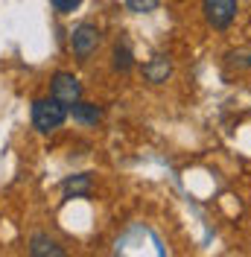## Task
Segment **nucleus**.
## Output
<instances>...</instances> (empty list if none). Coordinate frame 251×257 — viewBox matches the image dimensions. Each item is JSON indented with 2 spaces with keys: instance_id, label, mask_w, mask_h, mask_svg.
I'll return each mask as SVG.
<instances>
[{
  "instance_id": "obj_11",
  "label": "nucleus",
  "mask_w": 251,
  "mask_h": 257,
  "mask_svg": "<svg viewBox=\"0 0 251 257\" xmlns=\"http://www.w3.org/2000/svg\"><path fill=\"white\" fill-rule=\"evenodd\" d=\"M161 6V0H126V9L135 12V15H149Z\"/></svg>"
},
{
  "instance_id": "obj_6",
  "label": "nucleus",
  "mask_w": 251,
  "mask_h": 257,
  "mask_svg": "<svg viewBox=\"0 0 251 257\" xmlns=\"http://www.w3.org/2000/svg\"><path fill=\"white\" fill-rule=\"evenodd\" d=\"M170 73H173V62H170V56H152L149 62L143 64V79L152 82V85L167 82L170 79Z\"/></svg>"
},
{
  "instance_id": "obj_2",
  "label": "nucleus",
  "mask_w": 251,
  "mask_h": 257,
  "mask_svg": "<svg viewBox=\"0 0 251 257\" xmlns=\"http://www.w3.org/2000/svg\"><path fill=\"white\" fill-rule=\"evenodd\" d=\"M99 41H102V32L96 30L94 24H88V21L76 24L73 32H70V50H73V56H76L79 62H88L96 53Z\"/></svg>"
},
{
  "instance_id": "obj_12",
  "label": "nucleus",
  "mask_w": 251,
  "mask_h": 257,
  "mask_svg": "<svg viewBox=\"0 0 251 257\" xmlns=\"http://www.w3.org/2000/svg\"><path fill=\"white\" fill-rule=\"evenodd\" d=\"M50 3H53V9H56V12L67 15V12H73V9H76L82 0H50Z\"/></svg>"
},
{
  "instance_id": "obj_5",
  "label": "nucleus",
  "mask_w": 251,
  "mask_h": 257,
  "mask_svg": "<svg viewBox=\"0 0 251 257\" xmlns=\"http://www.w3.org/2000/svg\"><path fill=\"white\" fill-rule=\"evenodd\" d=\"M67 114L82 123V126H96L99 120H102V108L96 105V102H85V99H76V102H70L67 105Z\"/></svg>"
},
{
  "instance_id": "obj_7",
  "label": "nucleus",
  "mask_w": 251,
  "mask_h": 257,
  "mask_svg": "<svg viewBox=\"0 0 251 257\" xmlns=\"http://www.w3.org/2000/svg\"><path fill=\"white\" fill-rule=\"evenodd\" d=\"M94 187V181H91V173H76V176H67L62 181V193L64 199H85L88 193Z\"/></svg>"
},
{
  "instance_id": "obj_3",
  "label": "nucleus",
  "mask_w": 251,
  "mask_h": 257,
  "mask_svg": "<svg viewBox=\"0 0 251 257\" xmlns=\"http://www.w3.org/2000/svg\"><path fill=\"white\" fill-rule=\"evenodd\" d=\"M204 18L213 30H228L236 18V0H204Z\"/></svg>"
},
{
  "instance_id": "obj_9",
  "label": "nucleus",
  "mask_w": 251,
  "mask_h": 257,
  "mask_svg": "<svg viewBox=\"0 0 251 257\" xmlns=\"http://www.w3.org/2000/svg\"><path fill=\"white\" fill-rule=\"evenodd\" d=\"M135 67V53L129 47V41L120 38L117 41V47H114V70H120V73H129Z\"/></svg>"
},
{
  "instance_id": "obj_8",
  "label": "nucleus",
  "mask_w": 251,
  "mask_h": 257,
  "mask_svg": "<svg viewBox=\"0 0 251 257\" xmlns=\"http://www.w3.org/2000/svg\"><path fill=\"white\" fill-rule=\"evenodd\" d=\"M30 254L32 257H64V248L47 234H32Z\"/></svg>"
},
{
  "instance_id": "obj_1",
  "label": "nucleus",
  "mask_w": 251,
  "mask_h": 257,
  "mask_svg": "<svg viewBox=\"0 0 251 257\" xmlns=\"http://www.w3.org/2000/svg\"><path fill=\"white\" fill-rule=\"evenodd\" d=\"M67 120V105L53 99V96H44V99H35L32 102V126L38 128L41 135H50L62 126Z\"/></svg>"
},
{
  "instance_id": "obj_10",
  "label": "nucleus",
  "mask_w": 251,
  "mask_h": 257,
  "mask_svg": "<svg viewBox=\"0 0 251 257\" xmlns=\"http://www.w3.org/2000/svg\"><path fill=\"white\" fill-rule=\"evenodd\" d=\"M225 64H228V70H248L251 67V50H239V53H228V56H225Z\"/></svg>"
},
{
  "instance_id": "obj_4",
  "label": "nucleus",
  "mask_w": 251,
  "mask_h": 257,
  "mask_svg": "<svg viewBox=\"0 0 251 257\" xmlns=\"http://www.w3.org/2000/svg\"><path fill=\"white\" fill-rule=\"evenodd\" d=\"M50 96L64 102V105H70V102L82 99V85H79V79L73 73H64L62 70V73H56L53 82H50Z\"/></svg>"
}]
</instances>
